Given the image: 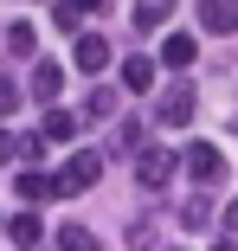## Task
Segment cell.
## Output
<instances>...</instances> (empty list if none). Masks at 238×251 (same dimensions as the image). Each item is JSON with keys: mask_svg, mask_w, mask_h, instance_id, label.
<instances>
[{"mask_svg": "<svg viewBox=\"0 0 238 251\" xmlns=\"http://www.w3.org/2000/svg\"><path fill=\"white\" fill-rule=\"evenodd\" d=\"M97 174H103V155L77 148V155L65 161V174H52V187H58V200H71V193H84V187H97Z\"/></svg>", "mask_w": 238, "mask_h": 251, "instance_id": "6da1fadb", "label": "cell"}, {"mask_svg": "<svg viewBox=\"0 0 238 251\" xmlns=\"http://www.w3.org/2000/svg\"><path fill=\"white\" fill-rule=\"evenodd\" d=\"M187 116H193V84H167L161 97H155V123H167V129H187Z\"/></svg>", "mask_w": 238, "mask_h": 251, "instance_id": "7a4b0ae2", "label": "cell"}, {"mask_svg": "<svg viewBox=\"0 0 238 251\" xmlns=\"http://www.w3.org/2000/svg\"><path fill=\"white\" fill-rule=\"evenodd\" d=\"M174 168H180V155H167V148H142V161H135V180L148 187V193H161V187L174 180Z\"/></svg>", "mask_w": 238, "mask_h": 251, "instance_id": "3957f363", "label": "cell"}, {"mask_svg": "<svg viewBox=\"0 0 238 251\" xmlns=\"http://www.w3.org/2000/svg\"><path fill=\"white\" fill-rule=\"evenodd\" d=\"M187 174H193L200 187H219L225 180V155H219L213 142H193V148H187Z\"/></svg>", "mask_w": 238, "mask_h": 251, "instance_id": "277c9868", "label": "cell"}, {"mask_svg": "<svg viewBox=\"0 0 238 251\" xmlns=\"http://www.w3.org/2000/svg\"><path fill=\"white\" fill-rule=\"evenodd\" d=\"M71 65H77L84 77H97V71L110 65V39H103V32H84V39L71 45Z\"/></svg>", "mask_w": 238, "mask_h": 251, "instance_id": "5b68a950", "label": "cell"}, {"mask_svg": "<svg viewBox=\"0 0 238 251\" xmlns=\"http://www.w3.org/2000/svg\"><path fill=\"white\" fill-rule=\"evenodd\" d=\"M122 90H135V97L155 90V58H148V52H129V58H122Z\"/></svg>", "mask_w": 238, "mask_h": 251, "instance_id": "8992f818", "label": "cell"}, {"mask_svg": "<svg viewBox=\"0 0 238 251\" xmlns=\"http://www.w3.org/2000/svg\"><path fill=\"white\" fill-rule=\"evenodd\" d=\"M193 58H200V45H193V32H167V45H161V65L187 77V65H193Z\"/></svg>", "mask_w": 238, "mask_h": 251, "instance_id": "52a82bcc", "label": "cell"}, {"mask_svg": "<svg viewBox=\"0 0 238 251\" xmlns=\"http://www.w3.org/2000/svg\"><path fill=\"white\" fill-rule=\"evenodd\" d=\"M13 193H20V200H26V213H32V206H39V200H52V193H58V187H52V174H32V168H26V174H20V180H13Z\"/></svg>", "mask_w": 238, "mask_h": 251, "instance_id": "ba28073f", "label": "cell"}, {"mask_svg": "<svg viewBox=\"0 0 238 251\" xmlns=\"http://www.w3.org/2000/svg\"><path fill=\"white\" fill-rule=\"evenodd\" d=\"M200 26L206 32H238V7H232V0H206V7H200Z\"/></svg>", "mask_w": 238, "mask_h": 251, "instance_id": "9c48e42d", "label": "cell"}, {"mask_svg": "<svg viewBox=\"0 0 238 251\" xmlns=\"http://www.w3.org/2000/svg\"><path fill=\"white\" fill-rule=\"evenodd\" d=\"M7 232H13V245H20V251H39L45 219H39V213H20V219H7Z\"/></svg>", "mask_w": 238, "mask_h": 251, "instance_id": "30bf717a", "label": "cell"}, {"mask_svg": "<svg viewBox=\"0 0 238 251\" xmlns=\"http://www.w3.org/2000/svg\"><path fill=\"white\" fill-rule=\"evenodd\" d=\"M167 13H174L167 0H142V7H135L129 20H135V32H161V26H167Z\"/></svg>", "mask_w": 238, "mask_h": 251, "instance_id": "8fae6325", "label": "cell"}, {"mask_svg": "<svg viewBox=\"0 0 238 251\" xmlns=\"http://www.w3.org/2000/svg\"><path fill=\"white\" fill-rule=\"evenodd\" d=\"M58 90H65V71H58V65H39V71H32V97H39V103H52Z\"/></svg>", "mask_w": 238, "mask_h": 251, "instance_id": "7c38bea8", "label": "cell"}, {"mask_svg": "<svg viewBox=\"0 0 238 251\" xmlns=\"http://www.w3.org/2000/svg\"><path fill=\"white\" fill-rule=\"evenodd\" d=\"M7 45H13V58H32V52H39V32H32V20H13V26H7Z\"/></svg>", "mask_w": 238, "mask_h": 251, "instance_id": "4fadbf2b", "label": "cell"}, {"mask_svg": "<svg viewBox=\"0 0 238 251\" xmlns=\"http://www.w3.org/2000/svg\"><path fill=\"white\" fill-rule=\"evenodd\" d=\"M174 219H180V226H187V232H206V226H213V206H206V200H200V193H193V200H187V206H180V213H174Z\"/></svg>", "mask_w": 238, "mask_h": 251, "instance_id": "5bb4252c", "label": "cell"}, {"mask_svg": "<svg viewBox=\"0 0 238 251\" xmlns=\"http://www.w3.org/2000/svg\"><path fill=\"white\" fill-rule=\"evenodd\" d=\"M84 13H97V7H77V0H58V7H52V20L65 32H77V39H84Z\"/></svg>", "mask_w": 238, "mask_h": 251, "instance_id": "9a60e30c", "label": "cell"}, {"mask_svg": "<svg viewBox=\"0 0 238 251\" xmlns=\"http://www.w3.org/2000/svg\"><path fill=\"white\" fill-rule=\"evenodd\" d=\"M39 135H45V142H71V135H77V116H71V110H52Z\"/></svg>", "mask_w": 238, "mask_h": 251, "instance_id": "2e32d148", "label": "cell"}, {"mask_svg": "<svg viewBox=\"0 0 238 251\" xmlns=\"http://www.w3.org/2000/svg\"><path fill=\"white\" fill-rule=\"evenodd\" d=\"M58 251H97V232L90 226H58Z\"/></svg>", "mask_w": 238, "mask_h": 251, "instance_id": "e0dca14e", "label": "cell"}, {"mask_svg": "<svg viewBox=\"0 0 238 251\" xmlns=\"http://www.w3.org/2000/svg\"><path fill=\"white\" fill-rule=\"evenodd\" d=\"M13 148H20V161H26V168H39V161H45V135H39V129L13 135Z\"/></svg>", "mask_w": 238, "mask_h": 251, "instance_id": "ac0fdd59", "label": "cell"}, {"mask_svg": "<svg viewBox=\"0 0 238 251\" xmlns=\"http://www.w3.org/2000/svg\"><path fill=\"white\" fill-rule=\"evenodd\" d=\"M129 251H155V219H129Z\"/></svg>", "mask_w": 238, "mask_h": 251, "instance_id": "d6986e66", "label": "cell"}, {"mask_svg": "<svg viewBox=\"0 0 238 251\" xmlns=\"http://www.w3.org/2000/svg\"><path fill=\"white\" fill-rule=\"evenodd\" d=\"M0 116H20V84L0 71Z\"/></svg>", "mask_w": 238, "mask_h": 251, "instance_id": "ffe728a7", "label": "cell"}, {"mask_svg": "<svg viewBox=\"0 0 238 251\" xmlns=\"http://www.w3.org/2000/svg\"><path fill=\"white\" fill-rule=\"evenodd\" d=\"M84 110H90V116H110V110H116V90H90Z\"/></svg>", "mask_w": 238, "mask_h": 251, "instance_id": "44dd1931", "label": "cell"}, {"mask_svg": "<svg viewBox=\"0 0 238 251\" xmlns=\"http://www.w3.org/2000/svg\"><path fill=\"white\" fill-rule=\"evenodd\" d=\"M20 155V148H13V135H0V161H13Z\"/></svg>", "mask_w": 238, "mask_h": 251, "instance_id": "7402d4cb", "label": "cell"}, {"mask_svg": "<svg viewBox=\"0 0 238 251\" xmlns=\"http://www.w3.org/2000/svg\"><path fill=\"white\" fill-rule=\"evenodd\" d=\"M225 232H238V200H232V206H225Z\"/></svg>", "mask_w": 238, "mask_h": 251, "instance_id": "603a6c76", "label": "cell"}, {"mask_svg": "<svg viewBox=\"0 0 238 251\" xmlns=\"http://www.w3.org/2000/svg\"><path fill=\"white\" fill-rule=\"evenodd\" d=\"M213 251H238V245H232V238H219V245H213Z\"/></svg>", "mask_w": 238, "mask_h": 251, "instance_id": "cb8c5ba5", "label": "cell"}, {"mask_svg": "<svg viewBox=\"0 0 238 251\" xmlns=\"http://www.w3.org/2000/svg\"><path fill=\"white\" fill-rule=\"evenodd\" d=\"M232 129H238V116H232Z\"/></svg>", "mask_w": 238, "mask_h": 251, "instance_id": "d4e9b609", "label": "cell"}, {"mask_svg": "<svg viewBox=\"0 0 238 251\" xmlns=\"http://www.w3.org/2000/svg\"><path fill=\"white\" fill-rule=\"evenodd\" d=\"M0 226H7V219H0Z\"/></svg>", "mask_w": 238, "mask_h": 251, "instance_id": "484cf974", "label": "cell"}]
</instances>
